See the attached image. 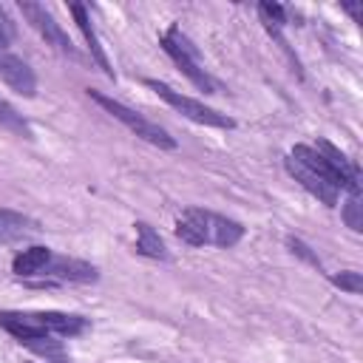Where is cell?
Masks as SVG:
<instances>
[{
  "instance_id": "22",
  "label": "cell",
  "mask_w": 363,
  "mask_h": 363,
  "mask_svg": "<svg viewBox=\"0 0 363 363\" xmlns=\"http://www.w3.org/2000/svg\"><path fill=\"white\" fill-rule=\"evenodd\" d=\"M289 247H292V252H298L301 258H306L309 264H315V267H320V261H318V255H312L309 252V247L303 244V241H298V238H289Z\"/></svg>"
},
{
  "instance_id": "3",
  "label": "cell",
  "mask_w": 363,
  "mask_h": 363,
  "mask_svg": "<svg viewBox=\"0 0 363 363\" xmlns=\"http://www.w3.org/2000/svg\"><path fill=\"white\" fill-rule=\"evenodd\" d=\"M145 85L147 88H153L156 91V96H162L170 108H176L182 116H187V119H193V122H199V125H210V128H235V122L227 116V113H221V111H216V108H207L204 102H199V99H193V96H184V94H179V91H173L170 85H164V82H159V79H145Z\"/></svg>"
},
{
  "instance_id": "8",
  "label": "cell",
  "mask_w": 363,
  "mask_h": 363,
  "mask_svg": "<svg viewBox=\"0 0 363 363\" xmlns=\"http://www.w3.org/2000/svg\"><path fill=\"white\" fill-rule=\"evenodd\" d=\"M0 326L14 335L20 343H37L48 337V329L40 323L37 312H0Z\"/></svg>"
},
{
  "instance_id": "15",
  "label": "cell",
  "mask_w": 363,
  "mask_h": 363,
  "mask_svg": "<svg viewBox=\"0 0 363 363\" xmlns=\"http://www.w3.org/2000/svg\"><path fill=\"white\" fill-rule=\"evenodd\" d=\"M40 323L48 329V335H62V337H74L85 329V318L79 315H65V312H37Z\"/></svg>"
},
{
  "instance_id": "7",
  "label": "cell",
  "mask_w": 363,
  "mask_h": 363,
  "mask_svg": "<svg viewBox=\"0 0 363 363\" xmlns=\"http://www.w3.org/2000/svg\"><path fill=\"white\" fill-rule=\"evenodd\" d=\"M0 79L11 91L26 96V99L37 96V77H34V71L28 68V62H23L20 57H14L9 51H0Z\"/></svg>"
},
{
  "instance_id": "4",
  "label": "cell",
  "mask_w": 363,
  "mask_h": 363,
  "mask_svg": "<svg viewBox=\"0 0 363 363\" xmlns=\"http://www.w3.org/2000/svg\"><path fill=\"white\" fill-rule=\"evenodd\" d=\"M20 11H23V17L28 20V26H31L48 45H54L60 54H68L71 60H77V51H74L71 37L62 31V26L51 17V11H48L45 6L31 3V0H20Z\"/></svg>"
},
{
  "instance_id": "12",
  "label": "cell",
  "mask_w": 363,
  "mask_h": 363,
  "mask_svg": "<svg viewBox=\"0 0 363 363\" xmlns=\"http://www.w3.org/2000/svg\"><path fill=\"white\" fill-rule=\"evenodd\" d=\"M241 235H244V227L235 218H227V216H218V213L207 210V244L235 247L241 241Z\"/></svg>"
},
{
  "instance_id": "19",
  "label": "cell",
  "mask_w": 363,
  "mask_h": 363,
  "mask_svg": "<svg viewBox=\"0 0 363 363\" xmlns=\"http://www.w3.org/2000/svg\"><path fill=\"white\" fill-rule=\"evenodd\" d=\"M343 221L360 233L363 230V204H360V196H349V201L343 204Z\"/></svg>"
},
{
  "instance_id": "1",
  "label": "cell",
  "mask_w": 363,
  "mask_h": 363,
  "mask_svg": "<svg viewBox=\"0 0 363 363\" xmlns=\"http://www.w3.org/2000/svg\"><path fill=\"white\" fill-rule=\"evenodd\" d=\"M88 96H91L99 108H105L113 119H119L133 136H139V139H145V142H150V145H156V147H162V150H173V147H176V139H173L162 125H156V122H150L147 116H142L139 111H133V108L122 105L119 99H113V96H108V94H99V91H88Z\"/></svg>"
},
{
  "instance_id": "11",
  "label": "cell",
  "mask_w": 363,
  "mask_h": 363,
  "mask_svg": "<svg viewBox=\"0 0 363 363\" xmlns=\"http://www.w3.org/2000/svg\"><path fill=\"white\" fill-rule=\"evenodd\" d=\"M68 11L74 14V20H77V26H79V31H82V37H85V43H88L91 57L96 60V65L105 71V77L116 79V74H113V68H111V62H108V57H105V51H102V45H99V37H96V31H94V26H91V17H88L85 6H82V3H71Z\"/></svg>"
},
{
  "instance_id": "20",
  "label": "cell",
  "mask_w": 363,
  "mask_h": 363,
  "mask_svg": "<svg viewBox=\"0 0 363 363\" xmlns=\"http://www.w3.org/2000/svg\"><path fill=\"white\" fill-rule=\"evenodd\" d=\"M332 284L340 286V289H346V292H352V295H360L363 292V275L360 272H352V269H346L340 275H332Z\"/></svg>"
},
{
  "instance_id": "16",
  "label": "cell",
  "mask_w": 363,
  "mask_h": 363,
  "mask_svg": "<svg viewBox=\"0 0 363 363\" xmlns=\"http://www.w3.org/2000/svg\"><path fill=\"white\" fill-rule=\"evenodd\" d=\"M136 252L147 255V258H167V250H164V241L159 238V233L145 224V221H136Z\"/></svg>"
},
{
  "instance_id": "10",
  "label": "cell",
  "mask_w": 363,
  "mask_h": 363,
  "mask_svg": "<svg viewBox=\"0 0 363 363\" xmlns=\"http://www.w3.org/2000/svg\"><path fill=\"white\" fill-rule=\"evenodd\" d=\"M176 235L190 244V247H204L207 244V210L190 207L176 218Z\"/></svg>"
},
{
  "instance_id": "9",
  "label": "cell",
  "mask_w": 363,
  "mask_h": 363,
  "mask_svg": "<svg viewBox=\"0 0 363 363\" xmlns=\"http://www.w3.org/2000/svg\"><path fill=\"white\" fill-rule=\"evenodd\" d=\"M43 275H51L57 281H74V284H91L99 278L96 267L88 264V261H79V258H51L48 267L43 269Z\"/></svg>"
},
{
  "instance_id": "13",
  "label": "cell",
  "mask_w": 363,
  "mask_h": 363,
  "mask_svg": "<svg viewBox=\"0 0 363 363\" xmlns=\"http://www.w3.org/2000/svg\"><path fill=\"white\" fill-rule=\"evenodd\" d=\"M54 258V252L48 247H28V250H20L11 261V272L20 275V278H28V275H43V269L48 267V261Z\"/></svg>"
},
{
  "instance_id": "6",
  "label": "cell",
  "mask_w": 363,
  "mask_h": 363,
  "mask_svg": "<svg viewBox=\"0 0 363 363\" xmlns=\"http://www.w3.org/2000/svg\"><path fill=\"white\" fill-rule=\"evenodd\" d=\"M315 150H318V156L326 162V167L335 173L337 184L346 187L352 196H360V170H357V164H354L352 159H346V156H343L332 142H326V139H318Z\"/></svg>"
},
{
  "instance_id": "14",
  "label": "cell",
  "mask_w": 363,
  "mask_h": 363,
  "mask_svg": "<svg viewBox=\"0 0 363 363\" xmlns=\"http://www.w3.org/2000/svg\"><path fill=\"white\" fill-rule=\"evenodd\" d=\"M40 227L37 221L14 213V210H0V241L9 244V241H20V238H28L34 235Z\"/></svg>"
},
{
  "instance_id": "5",
  "label": "cell",
  "mask_w": 363,
  "mask_h": 363,
  "mask_svg": "<svg viewBox=\"0 0 363 363\" xmlns=\"http://www.w3.org/2000/svg\"><path fill=\"white\" fill-rule=\"evenodd\" d=\"M286 173L306 190V193H312L318 201H323L326 207H335L337 204V196H340V187L335 184V182H329L326 176H320L318 170H312V167H306L303 162H298V159H292V156H286Z\"/></svg>"
},
{
  "instance_id": "21",
  "label": "cell",
  "mask_w": 363,
  "mask_h": 363,
  "mask_svg": "<svg viewBox=\"0 0 363 363\" xmlns=\"http://www.w3.org/2000/svg\"><path fill=\"white\" fill-rule=\"evenodd\" d=\"M14 40V26L9 20V14L0 9V51H6V45Z\"/></svg>"
},
{
  "instance_id": "18",
  "label": "cell",
  "mask_w": 363,
  "mask_h": 363,
  "mask_svg": "<svg viewBox=\"0 0 363 363\" xmlns=\"http://www.w3.org/2000/svg\"><path fill=\"white\" fill-rule=\"evenodd\" d=\"M0 125L6 128V130H14V133H20V136H31V128H28V122L6 102V99H0Z\"/></svg>"
},
{
  "instance_id": "2",
  "label": "cell",
  "mask_w": 363,
  "mask_h": 363,
  "mask_svg": "<svg viewBox=\"0 0 363 363\" xmlns=\"http://www.w3.org/2000/svg\"><path fill=\"white\" fill-rule=\"evenodd\" d=\"M159 45L164 48V54L182 68V74L196 85V88H201L204 94H213L216 91V82H213V77L201 68V62H199V54H196V48L190 45V40L182 34V28L179 26H173L167 34H162V40H159Z\"/></svg>"
},
{
  "instance_id": "23",
  "label": "cell",
  "mask_w": 363,
  "mask_h": 363,
  "mask_svg": "<svg viewBox=\"0 0 363 363\" xmlns=\"http://www.w3.org/2000/svg\"><path fill=\"white\" fill-rule=\"evenodd\" d=\"M343 11H349V14H352V20H354V23H360V6H357V3H343Z\"/></svg>"
},
{
  "instance_id": "17",
  "label": "cell",
  "mask_w": 363,
  "mask_h": 363,
  "mask_svg": "<svg viewBox=\"0 0 363 363\" xmlns=\"http://www.w3.org/2000/svg\"><path fill=\"white\" fill-rule=\"evenodd\" d=\"M258 14H261V23H264L275 37H281V26L286 23V11H284V6H281V3H269V0H264V3H258Z\"/></svg>"
}]
</instances>
